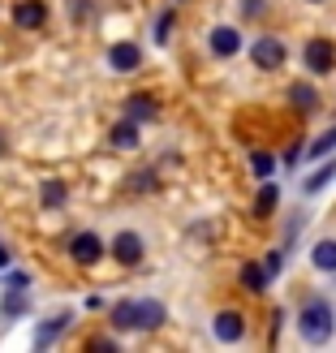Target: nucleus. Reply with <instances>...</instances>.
Returning a JSON list of instances; mask_svg holds the SVG:
<instances>
[{"instance_id":"nucleus-1","label":"nucleus","mask_w":336,"mask_h":353,"mask_svg":"<svg viewBox=\"0 0 336 353\" xmlns=\"http://www.w3.org/2000/svg\"><path fill=\"white\" fill-rule=\"evenodd\" d=\"M297 332H302L306 345H328L336 336V310L324 293H310L302 310H297Z\"/></svg>"},{"instance_id":"nucleus-2","label":"nucleus","mask_w":336,"mask_h":353,"mask_svg":"<svg viewBox=\"0 0 336 353\" xmlns=\"http://www.w3.org/2000/svg\"><path fill=\"white\" fill-rule=\"evenodd\" d=\"M302 61H306V69H310L315 78H328L332 69H336V48H332L328 39H306Z\"/></svg>"},{"instance_id":"nucleus-3","label":"nucleus","mask_w":336,"mask_h":353,"mask_svg":"<svg viewBox=\"0 0 336 353\" xmlns=\"http://www.w3.org/2000/svg\"><path fill=\"white\" fill-rule=\"evenodd\" d=\"M250 61H255V69H280L285 65V43L276 39V34H259V39L250 43Z\"/></svg>"},{"instance_id":"nucleus-4","label":"nucleus","mask_w":336,"mask_h":353,"mask_svg":"<svg viewBox=\"0 0 336 353\" xmlns=\"http://www.w3.org/2000/svg\"><path fill=\"white\" fill-rule=\"evenodd\" d=\"M143 254H147V245H143V237H138V233H117L112 237V259L121 263V268H138Z\"/></svg>"},{"instance_id":"nucleus-5","label":"nucleus","mask_w":336,"mask_h":353,"mask_svg":"<svg viewBox=\"0 0 336 353\" xmlns=\"http://www.w3.org/2000/svg\"><path fill=\"white\" fill-rule=\"evenodd\" d=\"M211 336L224 341V345H237L246 336V319H241L237 310H220L216 319H211Z\"/></svg>"},{"instance_id":"nucleus-6","label":"nucleus","mask_w":336,"mask_h":353,"mask_svg":"<svg viewBox=\"0 0 336 353\" xmlns=\"http://www.w3.org/2000/svg\"><path fill=\"white\" fill-rule=\"evenodd\" d=\"M69 254H74V263H82V268H91V263L103 259V241L95 233H78L74 241H69Z\"/></svg>"},{"instance_id":"nucleus-7","label":"nucleus","mask_w":336,"mask_h":353,"mask_svg":"<svg viewBox=\"0 0 336 353\" xmlns=\"http://www.w3.org/2000/svg\"><path fill=\"white\" fill-rule=\"evenodd\" d=\"M48 22V5L43 0H22V5L13 9V26L17 30H39Z\"/></svg>"},{"instance_id":"nucleus-8","label":"nucleus","mask_w":336,"mask_h":353,"mask_svg":"<svg viewBox=\"0 0 336 353\" xmlns=\"http://www.w3.org/2000/svg\"><path fill=\"white\" fill-rule=\"evenodd\" d=\"M207 43H211L216 57H237V52H241V34H237V26H216L207 34Z\"/></svg>"},{"instance_id":"nucleus-9","label":"nucleus","mask_w":336,"mask_h":353,"mask_svg":"<svg viewBox=\"0 0 336 353\" xmlns=\"http://www.w3.org/2000/svg\"><path fill=\"white\" fill-rule=\"evenodd\" d=\"M134 319H138L143 332H151V327H160L168 319V310H164V302H155V297H143V302H134Z\"/></svg>"},{"instance_id":"nucleus-10","label":"nucleus","mask_w":336,"mask_h":353,"mask_svg":"<svg viewBox=\"0 0 336 353\" xmlns=\"http://www.w3.org/2000/svg\"><path fill=\"white\" fill-rule=\"evenodd\" d=\"M108 65L121 69V74H130V69L143 65V48H138V43H112L108 48Z\"/></svg>"},{"instance_id":"nucleus-11","label":"nucleus","mask_w":336,"mask_h":353,"mask_svg":"<svg viewBox=\"0 0 336 353\" xmlns=\"http://www.w3.org/2000/svg\"><path fill=\"white\" fill-rule=\"evenodd\" d=\"M237 280H241V289L246 293H263V289H268L272 285V276H268V268H263V263H241V272H237Z\"/></svg>"},{"instance_id":"nucleus-12","label":"nucleus","mask_w":336,"mask_h":353,"mask_svg":"<svg viewBox=\"0 0 336 353\" xmlns=\"http://www.w3.org/2000/svg\"><path fill=\"white\" fill-rule=\"evenodd\" d=\"M155 112H160V103H155V95H147V91L126 99V117L130 121H155Z\"/></svg>"},{"instance_id":"nucleus-13","label":"nucleus","mask_w":336,"mask_h":353,"mask_svg":"<svg viewBox=\"0 0 336 353\" xmlns=\"http://www.w3.org/2000/svg\"><path fill=\"white\" fill-rule=\"evenodd\" d=\"M112 147L117 151H134L138 147V121H117V125H112Z\"/></svg>"},{"instance_id":"nucleus-14","label":"nucleus","mask_w":336,"mask_h":353,"mask_svg":"<svg viewBox=\"0 0 336 353\" xmlns=\"http://www.w3.org/2000/svg\"><path fill=\"white\" fill-rule=\"evenodd\" d=\"M310 263H315L319 272H336V241H332V237L315 241V245H310Z\"/></svg>"},{"instance_id":"nucleus-15","label":"nucleus","mask_w":336,"mask_h":353,"mask_svg":"<svg viewBox=\"0 0 336 353\" xmlns=\"http://www.w3.org/2000/svg\"><path fill=\"white\" fill-rule=\"evenodd\" d=\"M69 323H74V314H57V319H48L39 332H34V345H39V349H48V345L57 341V336H61V332H65Z\"/></svg>"},{"instance_id":"nucleus-16","label":"nucleus","mask_w":336,"mask_h":353,"mask_svg":"<svg viewBox=\"0 0 336 353\" xmlns=\"http://www.w3.org/2000/svg\"><path fill=\"white\" fill-rule=\"evenodd\" d=\"M289 103H293V108H302V112H315V108H319V95H315V86L297 82V86H289Z\"/></svg>"},{"instance_id":"nucleus-17","label":"nucleus","mask_w":336,"mask_h":353,"mask_svg":"<svg viewBox=\"0 0 336 353\" xmlns=\"http://www.w3.org/2000/svg\"><path fill=\"white\" fill-rule=\"evenodd\" d=\"M276 203H280V190H276L272 181H263V190H259V199H255V216H259V220H268L272 211H276Z\"/></svg>"},{"instance_id":"nucleus-18","label":"nucleus","mask_w":336,"mask_h":353,"mask_svg":"<svg viewBox=\"0 0 336 353\" xmlns=\"http://www.w3.org/2000/svg\"><path fill=\"white\" fill-rule=\"evenodd\" d=\"M0 314H5V319H17V314H26V289H5Z\"/></svg>"},{"instance_id":"nucleus-19","label":"nucleus","mask_w":336,"mask_h":353,"mask_svg":"<svg viewBox=\"0 0 336 353\" xmlns=\"http://www.w3.org/2000/svg\"><path fill=\"white\" fill-rule=\"evenodd\" d=\"M112 327H117V332H134V327H138L134 302H117V306H112Z\"/></svg>"},{"instance_id":"nucleus-20","label":"nucleus","mask_w":336,"mask_h":353,"mask_svg":"<svg viewBox=\"0 0 336 353\" xmlns=\"http://www.w3.org/2000/svg\"><path fill=\"white\" fill-rule=\"evenodd\" d=\"M332 176H336V160H328V164H324L319 172H310L306 181H302V190H306V194H319V190H324V185L332 181Z\"/></svg>"},{"instance_id":"nucleus-21","label":"nucleus","mask_w":336,"mask_h":353,"mask_svg":"<svg viewBox=\"0 0 336 353\" xmlns=\"http://www.w3.org/2000/svg\"><path fill=\"white\" fill-rule=\"evenodd\" d=\"M332 151H336V125H332L328 134H319V138L306 147V155H315V160H324V155H332Z\"/></svg>"},{"instance_id":"nucleus-22","label":"nucleus","mask_w":336,"mask_h":353,"mask_svg":"<svg viewBox=\"0 0 336 353\" xmlns=\"http://www.w3.org/2000/svg\"><path fill=\"white\" fill-rule=\"evenodd\" d=\"M272 168H276V160H272L268 151H250V172L259 176V181H268V176H272Z\"/></svg>"},{"instance_id":"nucleus-23","label":"nucleus","mask_w":336,"mask_h":353,"mask_svg":"<svg viewBox=\"0 0 336 353\" xmlns=\"http://www.w3.org/2000/svg\"><path fill=\"white\" fill-rule=\"evenodd\" d=\"M39 199H43V207H61V203H65V181H57V176H52V181H43Z\"/></svg>"},{"instance_id":"nucleus-24","label":"nucleus","mask_w":336,"mask_h":353,"mask_svg":"<svg viewBox=\"0 0 336 353\" xmlns=\"http://www.w3.org/2000/svg\"><path fill=\"white\" fill-rule=\"evenodd\" d=\"M263 268H268V276H280V268H285V250H272L268 259H263Z\"/></svg>"},{"instance_id":"nucleus-25","label":"nucleus","mask_w":336,"mask_h":353,"mask_svg":"<svg viewBox=\"0 0 336 353\" xmlns=\"http://www.w3.org/2000/svg\"><path fill=\"white\" fill-rule=\"evenodd\" d=\"M168 30H172V9H164V17L155 22V43H164V39H168Z\"/></svg>"},{"instance_id":"nucleus-26","label":"nucleus","mask_w":336,"mask_h":353,"mask_svg":"<svg viewBox=\"0 0 336 353\" xmlns=\"http://www.w3.org/2000/svg\"><path fill=\"white\" fill-rule=\"evenodd\" d=\"M268 13V0H241V17H259Z\"/></svg>"},{"instance_id":"nucleus-27","label":"nucleus","mask_w":336,"mask_h":353,"mask_svg":"<svg viewBox=\"0 0 336 353\" xmlns=\"http://www.w3.org/2000/svg\"><path fill=\"white\" fill-rule=\"evenodd\" d=\"M151 185H155V181H151V172H134V176H130V190H138V194H147Z\"/></svg>"},{"instance_id":"nucleus-28","label":"nucleus","mask_w":336,"mask_h":353,"mask_svg":"<svg viewBox=\"0 0 336 353\" xmlns=\"http://www.w3.org/2000/svg\"><path fill=\"white\" fill-rule=\"evenodd\" d=\"M26 285H30L26 272H9V276H5V289H26Z\"/></svg>"},{"instance_id":"nucleus-29","label":"nucleus","mask_w":336,"mask_h":353,"mask_svg":"<svg viewBox=\"0 0 336 353\" xmlns=\"http://www.w3.org/2000/svg\"><path fill=\"white\" fill-rule=\"evenodd\" d=\"M86 349H117V341H108V336H95V341H86Z\"/></svg>"},{"instance_id":"nucleus-30","label":"nucleus","mask_w":336,"mask_h":353,"mask_svg":"<svg viewBox=\"0 0 336 353\" xmlns=\"http://www.w3.org/2000/svg\"><path fill=\"white\" fill-rule=\"evenodd\" d=\"M86 9H91V0H74V17H82Z\"/></svg>"},{"instance_id":"nucleus-31","label":"nucleus","mask_w":336,"mask_h":353,"mask_svg":"<svg viewBox=\"0 0 336 353\" xmlns=\"http://www.w3.org/2000/svg\"><path fill=\"white\" fill-rule=\"evenodd\" d=\"M5 263H9V250H5V241H0V268H5Z\"/></svg>"},{"instance_id":"nucleus-32","label":"nucleus","mask_w":336,"mask_h":353,"mask_svg":"<svg viewBox=\"0 0 336 353\" xmlns=\"http://www.w3.org/2000/svg\"><path fill=\"white\" fill-rule=\"evenodd\" d=\"M0 151H5V138H0Z\"/></svg>"},{"instance_id":"nucleus-33","label":"nucleus","mask_w":336,"mask_h":353,"mask_svg":"<svg viewBox=\"0 0 336 353\" xmlns=\"http://www.w3.org/2000/svg\"><path fill=\"white\" fill-rule=\"evenodd\" d=\"M310 5H324V0H310Z\"/></svg>"}]
</instances>
